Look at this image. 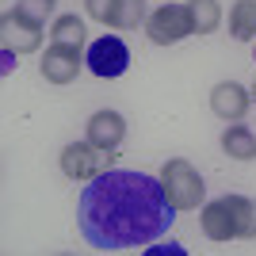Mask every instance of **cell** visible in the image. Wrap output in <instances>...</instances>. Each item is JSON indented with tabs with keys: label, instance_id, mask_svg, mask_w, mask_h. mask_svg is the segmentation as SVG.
I'll list each match as a JSON object with an SVG mask.
<instances>
[{
	"label": "cell",
	"instance_id": "1",
	"mask_svg": "<svg viewBox=\"0 0 256 256\" xmlns=\"http://www.w3.org/2000/svg\"><path fill=\"white\" fill-rule=\"evenodd\" d=\"M176 222V206L164 195L160 176L138 168H107L84 184L76 203V226L92 248L122 252V248L153 245Z\"/></svg>",
	"mask_w": 256,
	"mask_h": 256
},
{
	"label": "cell",
	"instance_id": "2",
	"mask_svg": "<svg viewBox=\"0 0 256 256\" xmlns=\"http://www.w3.org/2000/svg\"><path fill=\"white\" fill-rule=\"evenodd\" d=\"M160 184H164V195H168V203L176 206V210H195L206 195V184H203V176H199V168L184 157L164 160Z\"/></svg>",
	"mask_w": 256,
	"mask_h": 256
},
{
	"label": "cell",
	"instance_id": "3",
	"mask_svg": "<svg viewBox=\"0 0 256 256\" xmlns=\"http://www.w3.org/2000/svg\"><path fill=\"white\" fill-rule=\"evenodd\" d=\"M111 160H115V153L96 150V146L84 138V142H69L62 150V157H58V164H62V172L73 184H88V180H96L100 172L111 168Z\"/></svg>",
	"mask_w": 256,
	"mask_h": 256
},
{
	"label": "cell",
	"instance_id": "4",
	"mask_svg": "<svg viewBox=\"0 0 256 256\" xmlns=\"http://www.w3.org/2000/svg\"><path fill=\"white\" fill-rule=\"evenodd\" d=\"M146 34H150L153 46H176V42H184L188 34H195L188 4H160L157 12H150Z\"/></svg>",
	"mask_w": 256,
	"mask_h": 256
},
{
	"label": "cell",
	"instance_id": "5",
	"mask_svg": "<svg viewBox=\"0 0 256 256\" xmlns=\"http://www.w3.org/2000/svg\"><path fill=\"white\" fill-rule=\"evenodd\" d=\"M84 62H88V69L96 76H122L126 73V65H130V50H126V42L118 38V34H104V38H96V42L88 46V54H84Z\"/></svg>",
	"mask_w": 256,
	"mask_h": 256
},
{
	"label": "cell",
	"instance_id": "6",
	"mask_svg": "<svg viewBox=\"0 0 256 256\" xmlns=\"http://www.w3.org/2000/svg\"><path fill=\"white\" fill-rule=\"evenodd\" d=\"M0 42H4V54H31L42 46V23H31L23 12H4L0 20Z\"/></svg>",
	"mask_w": 256,
	"mask_h": 256
},
{
	"label": "cell",
	"instance_id": "7",
	"mask_svg": "<svg viewBox=\"0 0 256 256\" xmlns=\"http://www.w3.org/2000/svg\"><path fill=\"white\" fill-rule=\"evenodd\" d=\"M84 54L76 50V46H58L50 42L42 54V62H38V73H42V80H50V84H73L76 73L84 69Z\"/></svg>",
	"mask_w": 256,
	"mask_h": 256
},
{
	"label": "cell",
	"instance_id": "8",
	"mask_svg": "<svg viewBox=\"0 0 256 256\" xmlns=\"http://www.w3.org/2000/svg\"><path fill=\"white\" fill-rule=\"evenodd\" d=\"M84 138L104 153H115L126 138V118L118 111H96V115L84 122Z\"/></svg>",
	"mask_w": 256,
	"mask_h": 256
},
{
	"label": "cell",
	"instance_id": "9",
	"mask_svg": "<svg viewBox=\"0 0 256 256\" xmlns=\"http://www.w3.org/2000/svg\"><path fill=\"white\" fill-rule=\"evenodd\" d=\"M248 104H252V96H248V88L237 84V80H218V84L210 88V111L218 118H226V122H241Z\"/></svg>",
	"mask_w": 256,
	"mask_h": 256
},
{
	"label": "cell",
	"instance_id": "10",
	"mask_svg": "<svg viewBox=\"0 0 256 256\" xmlns=\"http://www.w3.org/2000/svg\"><path fill=\"white\" fill-rule=\"evenodd\" d=\"M203 234L210 237V241H234L237 237V222H234V206H230V199H210V203L203 206Z\"/></svg>",
	"mask_w": 256,
	"mask_h": 256
},
{
	"label": "cell",
	"instance_id": "11",
	"mask_svg": "<svg viewBox=\"0 0 256 256\" xmlns=\"http://www.w3.org/2000/svg\"><path fill=\"white\" fill-rule=\"evenodd\" d=\"M150 20L146 12V0H111V12H107V27L115 31H134L138 23Z\"/></svg>",
	"mask_w": 256,
	"mask_h": 256
},
{
	"label": "cell",
	"instance_id": "12",
	"mask_svg": "<svg viewBox=\"0 0 256 256\" xmlns=\"http://www.w3.org/2000/svg\"><path fill=\"white\" fill-rule=\"evenodd\" d=\"M222 150L234 160H256V134L241 122H234V126L222 130Z\"/></svg>",
	"mask_w": 256,
	"mask_h": 256
},
{
	"label": "cell",
	"instance_id": "13",
	"mask_svg": "<svg viewBox=\"0 0 256 256\" xmlns=\"http://www.w3.org/2000/svg\"><path fill=\"white\" fill-rule=\"evenodd\" d=\"M230 34L237 42H256V0H237L230 8Z\"/></svg>",
	"mask_w": 256,
	"mask_h": 256
},
{
	"label": "cell",
	"instance_id": "14",
	"mask_svg": "<svg viewBox=\"0 0 256 256\" xmlns=\"http://www.w3.org/2000/svg\"><path fill=\"white\" fill-rule=\"evenodd\" d=\"M188 12H192L195 34H210L222 27V4L218 0H188Z\"/></svg>",
	"mask_w": 256,
	"mask_h": 256
},
{
	"label": "cell",
	"instance_id": "15",
	"mask_svg": "<svg viewBox=\"0 0 256 256\" xmlns=\"http://www.w3.org/2000/svg\"><path fill=\"white\" fill-rule=\"evenodd\" d=\"M50 42H58V46H84V20L80 16H58L54 20V27H50Z\"/></svg>",
	"mask_w": 256,
	"mask_h": 256
},
{
	"label": "cell",
	"instance_id": "16",
	"mask_svg": "<svg viewBox=\"0 0 256 256\" xmlns=\"http://www.w3.org/2000/svg\"><path fill=\"white\" fill-rule=\"evenodd\" d=\"M230 206H234V222H237V237L252 241L256 237V203L245 199V195H226Z\"/></svg>",
	"mask_w": 256,
	"mask_h": 256
},
{
	"label": "cell",
	"instance_id": "17",
	"mask_svg": "<svg viewBox=\"0 0 256 256\" xmlns=\"http://www.w3.org/2000/svg\"><path fill=\"white\" fill-rule=\"evenodd\" d=\"M54 8H58V0H20L16 4V12H23L31 23H46L54 16Z\"/></svg>",
	"mask_w": 256,
	"mask_h": 256
},
{
	"label": "cell",
	"instance_id": "18",
	"mask_svg": "<svg viewBox=\"0 0 256 256\" xmlns=\"http://www.w3.org/2000/svg\"><path fill=\"white\" fill-rule=\"evenodd\" d=\"M84 12L96 23H107V12H111V0H84Z\"/></svg>",
	"mask_w": 256,
	"mask_h": 256
},
{
	"label": "cell",
	"instance_id": "19",
	"mask_svg": "<svg viewBox=\"0 0 256 256\" xmlns=\"http://www.w3.org/2000/svg\"><path fill=\"white\" fill-rule=\"evenodd\" d=\"M252 62H256V42H252Z\"/></svg>",
	"mask_w": 256,
	"mask_h": 256
},
{
	"label": "cell",
	"instance_id": "20",
	"mask_svg": "<svg viewBox=\"0 0 256 256\" xmlns=\"http://www.w3.org/2000/svg\"><path fill=\"white\" fill-rule=\"evenodd\" d=\"M252 100H256V84H252Z\"/></svg>",
	"mask_w": 256,
	"mask_h": 256
}]
</instances>
